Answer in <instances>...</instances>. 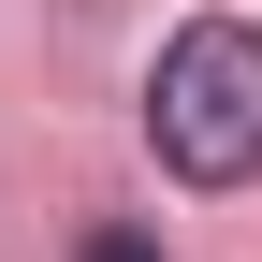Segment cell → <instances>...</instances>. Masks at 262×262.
<instances>
[{"label":"cell","instance_id":"cell-1","mask_svg":"<svg viewBox=\"0 0 262 262\" xmlns=\"http://www.w3.org/2000/svg\"><path fill=\"white\" fill-rule=\"evenodd\" d=\"M146 146L189 189H248L262 175V29L248 15H189L146 73Z\"/></svg>","mask_w":262,"mask_h":262},{"label":"cell","instance_id":"cell-2","mask_svg":"<svg viewBox=\"0 0 262 262\" xmlns=\"http://www.w3.org/2000/svg\"><path fill=\"white\" fill-rule=\"evenodd\" d=\"M73 262H160V233H88Z\"/></svg>","mask_w":262,"mask_h":262}]
</instances>
